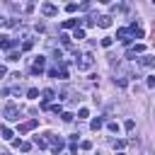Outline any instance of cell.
Returning a JSON list of instances; mask_svg holds the SVG:
<instances>
[{"label": "cell", "mask_w": 155, "mask_h": 155, "mask_svg": "<svg viewBox=\"0 0 155 155\" xmlns=\"http://www.w3.org/2000/svg\"><path fill=\"white\" fill-rule=\"evenodd\" d=\"M90 126H92V131L102 128V126H104V119H100V116H97V119H92V124H90Z\"/></svg>", "instance_id": "12"}, {"label": "cell", "mask_w": 155, "mask_h": 155, "mask_svg": "<svg viewBox=\"0 0 155 155\" xmlns=\"http://www.w3.org/2000/svg\"><path fill=\"white\" fill-rule=\"evenodd\" d=\"M39 126V121L36 119H32V121H24L22 126H19V133H27V131H32V128H36Z\"/></svg>", "instance_id": "6"}, {"label": "cell", "mask_w": 155, "mask_h": 155, "mask_svg": "<svg viewBox=\"0 0 155 155\" xmlns=\"http://www.w3.org/2000/svg\"><path fill=\"white\" fill-rule=\"evenodd\" d=\"M102 46H104V49L111 46V36H104V39H102Z\"/></svg>", "instance_id": "21"}, {"label": "cell", "mask_w": 155, "mask_h": 155, "mask_svg": "<svg viewBox=\"0 0 155 155\" xmlns=\"http://www.w3.org/2000/svg\"><path fill=\"white\" fill-rule=\"evenodd\" d=\"M41 12H44L46 17H53V15H58V7H56L53 3H44V5H41Z\"/></svg>", "instance_id": "3"}, {"label": "cell", "mask_w": 155, "mask_h": 155, "mask_svg": "<svg viewBox=\"0 0 155 155\" xmlns=\"http://www.w3.org/2000/svg\"><path fill=\"white\" fill-rule=\"evenodd\" d=\"M34 7H36V0H29V3L24 5V10H27V12H34Z\"/></svg>", "instance_id": "18"}, {"label": "cell", "mask_w": 155, "mask_h": 155, "mask_svg": "<svg viewBox=\"0 0 155 155\" xmlns=\"http://www.w3.org/2000/svg\"><path fill=\"white\" fill-rule=\"evenodd\" d=\"M3 22H5V19H3V17H0V27H3Z\"/></svg>", "instance_id": "29"}, {"label": "cell", "mask_w": 155, "mask_h": 155, "mask_svg": "<svg viewBox=\"0 0 155 155\" xmlns=\"http://www.w3.org/2000/svg\"><path fill=\"white\" fill-rule=\"evenodd\" d=\"M107 126H109V131H111V133H119V124H116V121H109Z\"/></svg>", "instance_id": "17"}, {"label": "cell", "mask_w": 155, "mask_h": 155, "mask_svg": "<svg viewBox=\"0 0 155 155\" xmlns=\"http://www.w3.org/2000/svg\"><path fill=\"white\" fill-rule=\"evenodd\" d=\"M133 126H136V121H133V119H128V121H126V124H124V128H126V131H131V128H133Z\"/></svg>", "instance_id": "23"}, {"label": "cell", "mask_w": 155, "mask_h": 155, "mask_svg": "<svg viewBox=\"0 0 155 155\" xmlns=\"http://www.w3.org/2000/svg\"><path fill=\"white\" fill-rule=\"evenodd\" d=\"M78 24H80V19H66V22H63V29H75Z\"/></svg>", "instance_id": "11"}, {"label": "cell", "mask_w": 155, "mask_h": 155, "mask_svg": "<svg viewBox=\"0 0 155 155\" xmlns=\"http://www.w3.org/2000/svg\"><path fill=\"white\" fill-rule=\"evenodd\" d=\"M32 46H34V41H32V39H27V41H24V44H22V49H24V51H29V49H32Z\"/></svg>", "instance_id": "22"}, {"label": "cell", "mask_w": 155, "mask_h": 155, "mask_svg": "<svg viewBox=\"0 0 155 155\" xmlns=\"http://www.w3.org/2000/svg\"><path fill=\"white\" fill-rule=\"evenodd\" d=\"M92 63H94V61H92V56L87 53V56H83V61L78 63V68H80V70H87V68H92Z\"/></svg>", "instance_id": "5"}, {"label": "cell", "mask_w": 155, "mask_h": 155, "mask_svg": "<svg viewBox=\"0 0 155 155\" xmlns=\"http://www.w3.org/2000/svg\"><path fill=\"white\" fill-rule=\"evenodd\" d=\"M12 145H15V148H17V150H22V153H27V150H29V148H32V145H29V143H22V141H12Z\"/></svg>", "instance_id": "10"}, {"label": "cell", "mask_w": 155, "mask_h": 155, "mask_svg": "<svg viewBox=\"0 0 155 155\" xmlns=\"http://www.w3.org/2000/svg\"><path fill=\"white\" fill-rule=\"evenodd\" d=\"M0 133H3V138H5V141H12V136H15L7 126H3V128H0Z\"/></svg>", "instance_id": "13"}, {"label": "cell", "mask_w": 155, "mask_h": 155, "mask_svg": "<svg viewBox=\"0 0 155 155\" xmlns=\"http://www.w3.org/2000/svg\"><path fill=\"white\" fill-rule=\"evenodd\" d=\"M141 66H143V68H153V66H155V58H153V56H143V58H141Z\"/></svg>", "instance_id": "9"}, {"label": "cell", "mask_w": 155, "mask_h": 155, "mask_svg": "<svg viewBox=\"0 0 155 155\" xmlns=\"http://www.w3.org/2000/svg\"><path fill=\"white\" fill-rule=\"evenodd\" d=\"M61 44H63V46H70V36H68V34H61Z\"/></svg>", "instance_id": "19"}, {"label": "cell", "mask_w": 155, "mask_h": 155, "mask_svg": "<svg viewBox=\"0 0 155 155\" xmlns=\"http://www.w3.org/2000/svg\"><path fill=\"white\" fill-rule=\"evenodd\" d=\"M27 97H29V100H39V90H36V87H32V90L27 92Z\"/></svg>", "instance_id": "15"}, {"label": "cell", "mask_w": 155, "mask_h": 155, "mask_svg": "<svg viewBox=\"0 0 155 155\" xmlns=\"http://www.w3.org/2000/svg\"><path fill=\"white\" fill-rule=\"evenodd\" d=\"M7 61H19V53H17V51H10V58H7Z\"/></svg>", "instance_id": "24"}, {"label": "cell", "mask_w": 155, "mask_h": 155, "mask_svg": "<svg viewBox=\"0 0 155 155\" xmlns=\"http://www.w3.org/2000/svg\"><path fill=\"white\" fill-rule=\"evenodd\" d=\"M3 114H5V119H7V121H17V119H19V109H17V104H12V102L5 107Z\"/></svg>", "instance_id": "1"}, {"label": "cell", "mask_w": 155, "mask_h": 155, "mask_svg": "<svg viewBox=\"0 0 155 155\" xmlns=\"http://www.w3.org/2000/svg\"><path fill=\"white\" fill-rule=\"evenodd\" d=\"M97 24H100L102 29H109L111 27V17L109 15H100V17H97Z\"/></svg>", "instance_id": "4"}, {"label": "cell", "mask_w": 155, "mask_h": 155, "mask_svg": "<svg viewBox=\"0 0 155 155\" xmlns=\"http://www.w3.org/2000/svg\"><path fill=\"white\" fill-rule=\"evenodd\" d=\"M114 83L119 85V87H126V80H124V78H119V80H116V78H114Z\"/></svg>", "instance_id": "25"}, {"label": "cell", "mask_w": 155, "mask_h": 155, "mask_svg": "<svg viewBox=\"0 0 155 155\" xmlns=\"http://www.w3.org/2000/svg\"><path fill=\"white\" fill-rule=\"evenodd\" d=\"M100 3H102V5H109V3H111V0H100Z\"/></svg>", "instance_id": "28"}, {"label": "cell", "mask_w": 155, "mask_h": 155, "mask_svg": "<svg viewBox=\"0 0 155 155\" xmlns=\"http://www.w3.org/2000/svg\"><path fill=\"white\" fill-rule=\"evenodd\" d=\"M73 39H78V41H80V39H85V32L75 27V34H73Z\"/></svg>", "instance_id": "16"}, {"label": "cell", "mask_w": 155, "mask_h": 155, "mask_svg": "<svg viewBox=\"0 0 155 155\" xmlns=\"http://www.w3.org/2000/svg\"><path fill=\"white\" fill-rule=\"evenodd\" d=\"M66 10H68V12H75V10H78V5H75V3H68V7H66Z\"/></svg>", "instance_id": "26"}, {"label": "cell", "mask_w": 155, "mask_h": 155, "mask_svg": "<svg viewBox=\"0 0 155 155\" xmlns=\"http://www.w3.org/2000/svg\"><path fill=\"white\" fill-rule=\"evenodd\" d=\"M5 73H7V70H5V66H0V78H5Z\"/></svg>", "instance_id": "27"}, {"label": "cell", "mask_w": 155, "mask_h": 155, "mask_svg": "<svg viewBox=\"0 0 155 155\" xmlns=\"http://www.w3.org/2000/svg\"><path fill=\"white\" fill-rule=\"evenodd\" d=\"M12 46H15V41L10 36H0V49H5V51H12Z\"/></svg>", "instance_id": "7"}, {"label": "cell", "mask_w": 155, "mask_h": 155, "mask_svg": "<svg viewBox=\"0 0 155 155\" xmlns=\"http://www.w3.org/2000/svg\"><path fill=\"white\" fill-rule=\"evenodd\" d=\"M87 116H90L87 109H80V111H78V119H87Z\"/></svg>", "instance_id": "20"}, {"label": "cell", "mask_w": 155, "mask_h": 155, "mask_svg": "<svg viewBox=\"0 0 155 155\" xmlns=\"http://www.w3.org/2000/svg\"><path fill=\"white\" fill-rule=\"evenodd\" d=\"M44 68H46V58H44V56H39L36 61L32 63V73H34V75H41Z\"/></svg>", "instance_id": "2"}, {"label": "cell", "mask_w": 155, "mask_h": 155, "mask_svg": "<svg viewBox=\"0 0 155 155\" xmlns=\"http://www.w3.org/2000/svg\"><path fill=\"white\" fill-rule=\"evenodd\" d=\"M116 155H124V153H116Z\"/></svg>", "instance_id": "30"}, {"label": "cell", "mask_w": 155, "mask_h": 155, "mask_svg": "<svg viewBox=\"0 0 155 155\" xmlns=\"http://www.w3.org/2000/svg\"><path fill=\"white\" fill-rule=\"evenodd\" d=\"M34 145H39V148H46L49 143H46V138H39V136H36V138H34Z\"/></svg>", "instance_id": "14"}, {"label": "cell", "mask_w": 155, "mask_h": 155, "mask_svg": "<svg viewBox=\"0 0 155 155\" xmlns=\"http://www.w3.org/2000/svg\"><path fill=\"white\" fill-rule=\"evenodd\" d=\"M53 94H56L53 90H44V92H41V104H44V107H46V104L53 100Z\"/></svg>", "instance_id": "8"}]
</instances>
